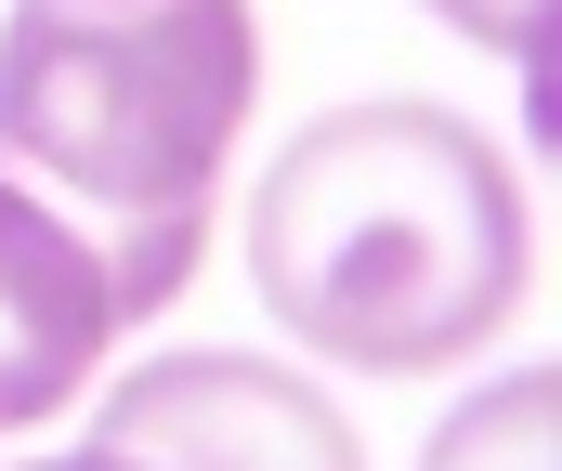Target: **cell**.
<instances>
[{
    "mask_svg": "<svg viewBox=\"0 0 562 471\" xmlns=\"http://www.w3.org/2000/svg\"><path fill=\"white\" fill-rule=\"evenodd\" d=\"M419 471H550V380H510V393L458 406Z\"/></svg>",
    "mask_w": 562,
    "mask_h": 471,
    "instance_id": "obj_5",
    "label": "cell"
},
{
    "mask_svg": "<svg viewBox=\"0 0 562 471\" xmlns=\"http://www.w3.org/2000/svg\"><path fill=\"white\" fill-rule=\"evenodd\" d=\"M92 446L132 471H367L340 406L262 354H170V367L119 380Z\"/></svg>",
    "mask_w": 562,
    "mask_h": 471,
    "instance_id": "obj_3",
    "label": "cell"
},
{
    "mask_svg": "<svg viewBox=\"0 0 562 471\" xmlns=\"http://www.w3.org/2000/svg\"><path fill=\"white\" fill-rule=\"evenodd\" d=\"M119 327H132L119 276H105L40 197L0 183V433H40Z\"/></svg>",
    "mask_w": 562,
    "mask_h": 471,
    "instance_id": "obj_4",
    "label": "cell"
},
{
    "mask_svg": "<svg viewBox=\"0 0 562 471\" xmlns=\"http://www.w3.org/2000/svg\"><path fill=\"white\" fill-rule=\"evenodd\" d=\"M249 276L288 340L380 380H431L510 327L537 223L510 157L458 105H340L276 145L249 197Z\"/></svg>",
    "mask_w": 562,
    "mask_h": 471,
    "instance_id": "obj_1",
    "label": "cell"
},
{
    "mask_svg": "<svg viewBox=\"0 0 562 471\" xmlns=\"http://www.w3.org/2000/svg\"><path fill=\"white\" fill-rule=\"evenodd\" d=\"M249 0H13L0 13V183L40 197L119 302L170 314L210 249V183L249 132Z\"/></svg>",
    "mask_w": 562,
    "mask_h": 471,
    "instance_id": "obj_2",
    "label": "cell"
},
{
    "mask_svg": "<svg viewBox=\"0 0 562 471\" xmlns=\"http://www.w3.org/2000/svg\"><path fill=\"white\" fill-rule=\"evenodd\" d=\"M26 471H132V459H105V446H79V459H26Z\"/></svg>",
    "mask_w": 562,
    "mask_h": 471,
    "instance_id": "obj_7",
    "label": "cell"
},
{
    "mask_svg": "<svg viewBox=\"0 0 562 471\" xmlns=\"http://www.w3.org/2000/svg\"><path fill=\"white\" fill-rule=\"evenodd\" d=\"M458 40H497V53H524L537 66V40H550V0H431Z\"/></svg>",
    "mask_w": 562,
    "mask_h": 471,
    "instance_id": "obj_6",
    "label": "cell"
}]
</instances>
